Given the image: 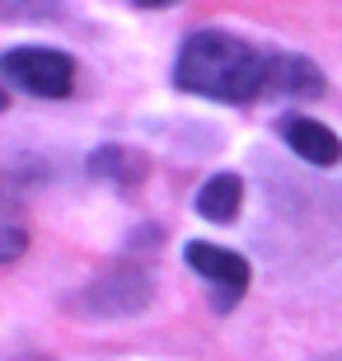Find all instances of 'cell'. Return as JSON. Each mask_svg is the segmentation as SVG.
Segmentation results:
<instances>
[{
	"mask_svg": "<svg viewBox=\"0 0 342 361\" xmlns=\"http://www.w3.org/2000/svg\"><path fill=\"white\" fill-rule=\"evenodd\" d=\"M267 94H281V99H319V94H324V75H319L314 61L281 52V56H272Z\"/></svg>",
	"mask_w": 342,
	"mask_h": 361,
	"instance_id": "6",
	"label": "cell"
},
{
	"mask_svg": "<svg viewBox=\"0 0 342 361\" xmlns=\"http://www.w3.org/2000/svg\"><path fill=\"white\" fill-rule=\"evenodd\" d=\"M145 300H150V277L141 268H132V263H118L85 291V310L90 314H136Z\"/></svg>",
	"mask_w": 342,
	"mask_h": 361,
	"instance_id": "4",
	"label": "cell"
},
{
	"mask_svg": "<svg viewBox=\"0 0 342 361\" xmlns=\"http://www.w3.org/2000/svg\"><path fill=\"white\" fill-rule=\"evenodd\" d=\"M239 207H244V183H239V174H211L207 183H202L197 216H207L216 226H230L239 216Z\"/></svg>",
	"mask_w": 342,
	"mask_h": 361,
	"instance_id": "7",
	"label": "cell"
},
{
	"mask_svg": "<svg viewBox=\"0 0 342 361\" xmlns=\"http://www.w3.org/2000/svg\"><path fill=\"white\" fill-rule=\"evenodd\" d=\"M276 132H281V141H286V146L295 150L300 160L319 164V169H329V164L342 160V141H338V132H329L324 122L305 118V113H291V118H281V122H276Z\"/></svg>",
	"mask_w": 342,
	"mask_h": 361,
	"instance_id": "5",
	"label": "cell"
},
{
	"mask_svg": "<svg viewBox=\"0 0 342 361\" xmlns=\"http://www.w3.org/2000/svg\"><path fill=\"white\" fill-rule=\"evenodd\" d=\"M319 361H342V352H338V357H319Z\"/></svg>",
	"mask_w": 342,
	"mask_h": 361,
	"instance_id": "11",
	"label": "cell"
},
{
	"mask_svg": "<svg viewBox=\"0 0 342 361\" xmlns=\"http://www.w3.org/2000/svg\"><path fill=\"white\" fill-rule=\"evenodd\" d=\"M0 71L14 90L33 99H66L75 90V61L56 47H14L0 56Z\"/></svg>",
	"mask_w": 342,
	"mask_h": 361,
	"instance_id": "2",
	"label": "cell"
},
{
	"mask_svg": "<svg viewBox=\"0 0 342 361\" xmlns=\"http://www.w3.org/2000/svg\"><path fill=\"white\" fill-rule=\"evenodd\" d=\"M19 254H24V230L14 226V216H10V221H5V244H0V258H5V263H14Z\"/></svg>",
	"mask_w": 342,
	"mask_h": 361,
	"instance_id": "9",
	"label": "cell"
},
{
	"mask_svg": "<svg viewBox=\"0 0 342 361\" xmlns=\"http://www.w3.org/2000/svg\"><path fill=\"white\" fill-rule=\"evenodd\" d=\"M183 258L197 277H207L211 286H216V310H235L239 295L249 291V263H244V254H230V249L193 240Z\"/></svg>",
	"mask_w": 342,
	"mask_h": 361,
	"instance_id": "3",
	"label": "cell"
},
{
	"mask_svg": "<svg viewBox=\"0 0 342 361\" xmlns=\"http://www.w3.org/2000/svg\"><path fill=\"white\" fill-rule=\"evenodd\" d=\"M5 24H28V19H56V0H0Z\"/></svg>",
	"mask_w": 342,
	"mask_h": 361,
	"instance_id": "8",
	"label": "cell"
},
{
	"mask_svg": "<svg viewBox=\"0 0 342 361\" xmlns=\"http://www.w3.org/2000/svg\"><path fill=\"white\" fill-rule=\"evenodd\" d=\"M136 5H145V10H164V5H173V0H136Z\"/></svg>",
	"mask_w": 342,
	"mask_h": 361,
	"instance_id": "10",
	"label": "cell"
},
{
	"mask_svg": "<svg viewBox=\"0 0 342 361\" xmlns=\"http://www.w3.org/2000/svg\"><path fill=\"white\" fill-rule=\"evenodd\" d=\"M267 75H272V56H263L253 42L221 33V28L193 33L173 66L178 90L221 99V104H253L258 94H267Z\"/></svg>",
	"mask_w": 342,
	"mask_h": 361,
	"instance_id": "1",
	"label": "cell"
}]
</instances>
